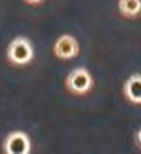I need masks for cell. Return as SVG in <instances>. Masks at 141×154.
<instances>
[{"mask_svg": "<svg viewBox=\"0 0 141 154\" xmlns=\"http://www.w3.org/2000/svg\"><path fill=\"white\" fill-rule=\"evenodd\" d=\"M6 56L8 61L13 65H27L34 57V50L30 41L25 37H16L9 43Z\"/></svg>", "mask_w": 141, "mask_h": 154, "instance_id": "cell-1", "label": "cell"}, {"mask_svg": "<svg viewBox=\"0 0 141 154\" xmlns=\"http://www.w3.org/2000/svg\"><path fill=\"white\" fill-rule=\"evenodd\" d=\"M65 86L70 93L81 95L88 93L92 89L93 78L89 70L85 67H76L67 75Z\"/></svg>", "mask_w": 141, "mask_h": 154, "instance_id": "cell-2", "label": "cell"}, {"mask_svg": "<svg viewBox=\"0 0 141 154\" xmlns=\"http://www.w3.org/2000/svg\"><path fill=\"white\" fill-rule=\"evenodd\" d=\"M3 148L9 154H27L30 152L31 142L26 133L14 131L5 138Z\"/></svg>", "mask_w": 141, "mask_h": 154, "instance_id": "cell-3", "label": "cell"}, {"mask_svg": "<svg viewBox=\"0 0 141 154\" xmlns=\"http://www.w3.org/2000/svg\"><path fill=\"white\" fill-rule=\"evenodd\" d=\"M53 51L57 58L61 60H69L77 56L79 51L76 38L69 34H64L57 38L54 43Z\"/></svg>", "mask_w": 141, "mask_h": 154, "instance_id": "cell-4", "label": "cell"}, {"mask_svg": "<svg viewBox=\"0 0 141 154\" xmlns=\"http://www.w3.org/2000/svg\"><path fill=\"white\" fill-rule=\"evenodd\" d=\"M124 94L130 102L141 104V74L130 75L124 84Z\"/></svg>", "mask_w": 141, "mask_h": 154, "instance_id": "cell-5", "label": "cell"}, {"mask_svg": "<svg viewBox=\"0 0 141 154\" xmlns=\"http://www.w3.org/2000/svg\"><path fill=\"white\" fill-rule=\"evenodd\" d=\"M118 8L123 16L135 17L141 12V0H119Z\"/></svg>", "mask_w": 141, "mask_h": 154, "instance_id": "cell-6", "label": "cell"}, {"mask_svg": "<svg viewBox=\"0 0 141 154\" xmlns=\"http://www.w3.org/2000/svg\"><path fill=\"white\" fill-rule=\"evenodd\" d=\"M24 1L27 2L28 4H32V5H34V4H38V3L42 2L43 0H24Z\"/></svg>", "mask_w": 141, "mask_h": 154, "instance_id": "cell-7", "label": "cell"}, {"mask_svg": "<svg viewBox=\"0 0 141 154\" xmlns=\"http://www.w3.org/2000/svg\"><path fill=\"white\" fill-rule=\"evenodd\" d=\"M137 138H138V141L141 143V130H140V131L138 132V134H137Z\"/></svg>", "mask_w": 141, "mask_h": 154, "instance_id": "cell-8", "label": "cell"}]
</instances>
